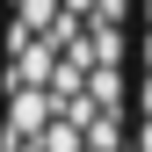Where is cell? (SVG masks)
<instances>
[{"instance_id":"cell-1","label":"cell","mask_w":152,"mask_h":152,"mask_svg":"<svg viewBox=\"0 0 152 152\" xmlns=\"http://www.w3.org/2000/svg\"><path fill=\"white\" fill-rule=\"evenodd\" d=\"M130 0H0V152H123Z\"/></svg>"}]
</instances>
